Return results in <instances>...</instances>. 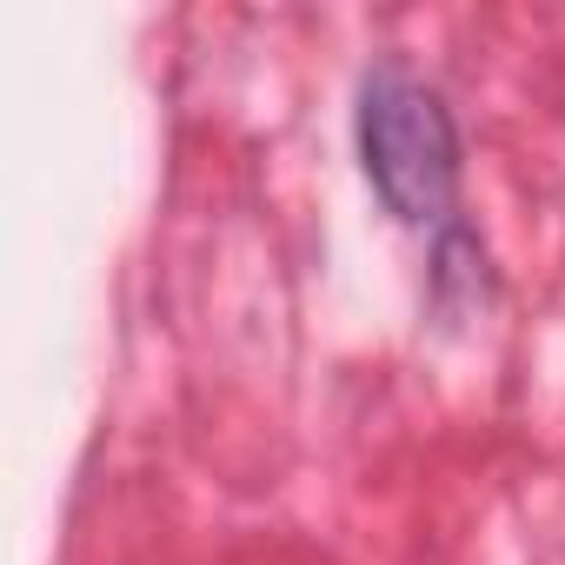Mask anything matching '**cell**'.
I'll return each instance as SVG.
<instances>
[{"mask_svg":"<svg viewBox=\"0 0 565 565\" xmlns=\"http://www.w3.org/2000/svg\"><path fill=\"white\" fill-rule=\"evenodd\" d=\"M353 134H360V167H366V180L393 220L426 226V220L452 213V200H459V127H452V107L439 100V87H426L406 61H380L360 81Z\"/></svg>","mask_w":565,"mask_h":565,"instance_id":"1","label":"cell"}]
</instances>
